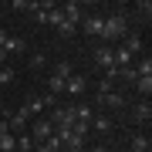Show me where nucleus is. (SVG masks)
<instances>
[{"instance_id":"f257e3e1","label":"nucleus","mask_w":152,"mask_h":152,"mask_svg":"<svg viewBox=\"0 0 152 152\" xmlns=\"http://www.w3.org/2000/svg\"><path fill=\"white\" fill-rule=\"evenodd\" d=\"M125 31H129V20H125V14H112V17H105V24H102V41L112 48L118 37H125Z\"/></svg>"},{"instance_id":"f03ea898","label":"nucleus","mask_w":152,"mask_h":152,"mask_svg":"<svg viewBox=\"0 0 152 152\" xmlns=\"http://www.w3.org/2000/svg\"><path fill=\"white\" fill-rule=\"evenodd\" d=\"M95 102L98 105H108V108H125V95H118L115 85L105 81V78H102V85H98V91H95Z\"/></svg>"},{"instance_id":"7ed1b4c3","label":"nucleus","mask_w":152,"mask_h":152,"mask_svg":"<svg viewBox=\"0 0 152 152\" xmlns=\"http://www.w3.org/2000/svg\"><path fill=\"white\" fill-rule=\"evenodd\" d=\"M0 51H7V54H27V41L10 37L7 31H0Z\"/></svg>"},{"instance_id":"20e7f679","label":"nucleus","mask_w":152,"mask_h":152,"mask_svg":"<svg viewBox=\"0 0 152 152\" xmlns=\"http://www.w3.org/2000/svg\"><path fill=\"white\" fill-rule=\"evenodd\" d=\"M51 135H54V125H51L48 118H37V122L31 125V139H34V145H44Z\"/></svg>"},{"instance_id":"39448f33","label":"nucleus","mask_w":152,"mask_h":152,"mask_svg":"<svg viewBox=\"0 0 152 152\" xmlns=\"http://www.w3.org/2000/svg\"><path fill=\"white\" fill-rule=\"evenodd\" d=\"M64 91L75 95V98H81V95L88 91V78H85V75H71L68 81H64Z\"/></svg>"},{"instance_id":"423d86ee","label":"nucleus","mask_w":152,"mask_h":152,"mask_svg":"<svg viewBox=\"0 0 152 152\" xmlns=\"http://www.w3.org/2000/svg\"><path fill=\"white\" fill-rule=\"evenodd\" d=\"M61 14H64V20H71L75 27L85 20V7H81V4H75V0H68V4L61 7Z\"/></svg>"},{"instance_id":"0eeeda50","label":"nucleus","mask_w":152,"mask_h":152,"mask_svg":"<svg viewBox=\"0 0 152 152\" xmlns=\"http://www.w3.org/2000/svg\"><path fill=\"white\" fill-rule=\"evenodd\" d=\"M102 24H105V17L91 14V17H85V20H81V27H85L88 37H102Z\"/></svg>"},{"instance_id":"6e6552de","label":"nucleus","mask_w":152,"mask_h":152,"mask_svg":"<svg viewBox=\"0 0 152 152\" xmlns=\"http://www.w3.org/2000/svg\"><path fill=\"white\" fill-rule=\"evenodd\" d=\"M95 64L102 68V71H112V68H115V61H112V48H108V44H102V48L95 51Z\"/></svg>"},{"instance_id":"1a4fd4ad","label":"nucleus","mask_w":152,"mask_h":152,"mask_svg":"<svg viewBox=\"0 0 152 152\" xmlns=\"http://www.w3.org/2000/svg\"><path fill=\"white\" fill-rule=\"evenodd\" d=\"M27 118H31L27 112H24V108H17L10 118H7V129H10V132H24V129H27Z\"/></svg>"},{"instance_id":"9d476101","label":"nucleus","mask_w":152,"mask_h":152,"mask_svg":"<svg viewBox=\"0 0 152 152\" xmlns=\"http://www.w3.org/2000/svg\"><path fill=\"white\" fill-rule=\"evenodd\" d=\"M149 118H152V105H149V98H142V102L135 105V122L139 125H149Z\"/></svg>"},{"instance_id":"9b49d317","label":"nucleus","mask_w":152,"mask_h":152,"mask_svg":"<svg viewBox=\"0 0 152 152\" xmlns=\"http://www.w3.org/2000/svg\"><path fill=\"white\" fill-rule=\"evenodd\" d=\"M122 48H125V51H129V54H132V58H135V54H142V41L135 37V34H125V44H122Z\"/></svg>"},{"instance_id":"f8f14e48","label":"nucleus","mask_w":152,"mask_h":152,"mask_svg":"<svg viewBox=\"0 0 152 152\" xmlns=\"http://www.w3.org/2000/svg\"><path fill=\"white\" fill-rule=\"evenodd\" d=\"M112 129H115V122L108 118V115H98V118H95V132H98V135H108Z\"/></svg>"},{"instance_id":"ddd939ff","label":"nucleus","mask_w":152,"mask_h":152,"mask_svg":"<svg viewBox=\"0 0 152 152\" xmlns=\"http://www.w3.org/2000/svg\"><path fill=\"white\" fill-rule=\"evenodd\" d=\"M0 152H17V135L14 132H4L0 135Z\"/></svg>"},{"instance_id":"4468645a","label":"nucleus","mask_w":152,"mask_h":152,"mask_svg":"<svg viewBox=\"0 0 152 152\" xmlns=\"http://www.w3.org/2000/svg\"><path fill=\"white\" fill-rule=\"evenodd\" d=\"M61 20H64V14H61V7H51V10L44 14V24H51V27H61Z\"/></svg>"},{"instance_id":"2eb2a0df","label":"nucleus","mask_w":152,"mask_h":152,"mask_svg":"<svg viewBox=\"0 0 152 152\" xmlns=\"http://www.w3.org/2000/svg\"><path fill=\"white\" fill-rule=\"evenodd\" d=\"M31 149H37L34 139H31V132H20V135H17V152H31Z\"/></svg>"},{"instance_id":"dca6fc26","label":"nucleus","mask_w":152,"mask_h":152,"mask_svg":"<svg viewBox=\"0 0 152 152\" xmlns=\"http://www.w3.org/2000/svg\"><path fill=\"white\" fill-rule=\"evenodd\" d=\"M44 64H48V58H44L41 51H34V54H27V68H31V71H41Z\"/></svg>"},{"instance_id":"f3484780","label":"nucleus","mask_w":152,"mask_h":152,"mask_svg":"<svg viewBox=\"0 0 152 152\" xmlns=\"http://www.w3.org/2000/svg\"><path fill=\"white\" fill-rule=\"evenodd\" d=\"M71 75H75V71H71V64H68V61H58V64H54V78H61V81H68Z\"/></svg>"},{"instance_id":"a211bd4d","label":"nucleus","mask_w":152,"mask_h":152,"mask_svg":"<svg viewBox=\"0 0 152 152\" xmlns=\"http://www.w3.org/2000/svg\"><path fill=\"white\" fill-rule=\"evenodd\" d=\"M149 135H132V152H149Z\"/></svg>"},{"instance_id":"6ab92c4d","label":"nucleus","mask_w":152,"mask_h":152,"mask_svg":"<svg viewBox=\"0 0 152 152\" xmlns=\"http://www.w3.org/2000/svg\"><path fill=\"white\" fill-rule=\"evenodd\" d=\"M135 75L139 78H152V58H142L139 64H135Z\"/></svg>"},{"instance_id":"aec40b11","label":"nucleus","mask_w":152,"mask_h":152,"mask_svg":"<svg viewBox=\"0 0 152 152\" xmlns=\"http://www.w3.org/2000/svg\"><path fill=\"white\" fill-rule=\"evenodd\" d=\"M135 91H139L142 98H149V95H152V78H139V81H135Z\"/></svg>"},{"instance_id":"412c9836","label":"nucleus","mask_w":152,"mask_h":152,"mask_svg":"<svg viewBox=\"0 0 152 152\" xmlns=\"http://www.w3.org/2000/svg\"><path fill=\"white\" fill-rule=\"evenodd\" d=\"M75 118L78 122H91V105H75Z\"/></svg>"},{"instance_id":"4be33fe9","label":"nucleus","mask_w":152,"mask_h":152,"mask_svg":"<svg viewBox=\"0 0 152 152\" xmlns=\"http://www.w3.org/2000/svg\"><path fill=\"white\" fill-rule=\"evenodd\" d=\"M7 85H14V68L10 64L0 68V88H7Z\"/></svg>"},{"instance_id":"5701e85b","label":"nucleus","mask_w":152,"mask_h":152,"mask_svg":"<svg viewBox=\"0 0 152 152\" xmlns=\"http://www.w3.org/2000/svg\"><path fill=\"white\" fill-rule=\"evenodd\" d=\"M48 88H51V95H61V91H64V81L51 75V78H48Z\"/></svg>"},{"instance_id":"b1692460","label":"nucleus","mask_w":152,"mask_h":152,"mask_svg":"<svg viewBox=\"0 0 152 152\" xmlns=\"http://www.w3.org/2000/svg\"><path fill=\"white\" fill-rule=\"evenodd\" d=\"M58 31H61V37H64V34H68V37H71V34H75L78 27H75V24H71V20H61V27H58Z\"/></svg>"},{"instance_id":"393cba45","label":"nucleus","mask_w":152,"mask_h":152,"mask_svg":"<svg viewBox=\"0 0 152 152\" xmlns=\"http://www.w3.org/2000/svg\"><path fill=\"white\" fill-rule=\"evenodd\" d=\"M139 14H142V17L152 14V4H149V0H142V4H139Z\"/></svg>"},{"instance_id":"a878e982","label":"nucleus","mask_w":152,"mask_h":152,"mask_svg":"<svg viewBox=\"0 0 152 152\" xmlns=\"http://www.w3.org/2000/svg\"><path fill=\"white\" fill-rule=\"evenodd\" d=\"M10 7H14V10H31V4H27V0H14Z\"/></svg>"},{"instance_id":"bb28decb","label":"nucleus","mask_w":152,"mask_h":152,"mask_svg":"<svg viewBox=\"0 0 152 152\" xmlns=\"http://www.w3.org/2000/svg\"><path fill=\"white\" fill-rule=\"evenodd\" d=\"M4 132H10V129H7V118H0V135H4Z\"/></svg>"},{"instance_id":"cd10ccee","label":"nucleus","mask_w":152,"mask_h":152,"mask_svg":"<svg viewBox=\"0 0 152 152\" xmlns=\"http://www.w3.org/2000/svg\"><path fill=\"white\" fill-rule=\"evenodd\" d=\"M7 58H10V54H7V51H0V64H7Z\"/></svg>"},{"instance_id":"c85d7f7f","label":"nucleus","mask_w":152,"mask_h":152,"mask_svg":"<svg viewBox=\"0 0 152 152\" xmlns=\"http://www.w3.org/2000/svg\"><path fill=\"white\" fill-rule=\"evenodd\" d=\"M0 115H4V118H10V112H7V108H4V102H0Z\"/></svg>"},{"instance_id":"c756f323","label":"nucleus","mask_w":152,"mask_h":152,"mask_svg":"<svg viewBox=\"0 0 152 152\" xmlns=\"http://www.w3.org/2000/svg\"><path fill=\"white\" fill-rule=\"evenodd\" d=\"M91 152H108V145H95V149H91Z\"/></svg>"},{"instance_id":"7c9ffc66","label":"nucleus","mask_w":152,"mask_h":152,"mask_svg":"<svg viewBox=\"0 0 152 152\" xmlns=\"http://www.w3.org/2000/svg\"><path fill=\"white\" fill-rule=\"evenodd\" d=\"M34 152H54V149H48V145H37V149H34Z\"/></svg>"},{"instance_id":"2f4dec72","label":"nucleus","mask_w":152,"mask_h":152,"mask_svg":"<svg viewBox=\"0 0 152 152\" xmlns=\"http://www.w3.org/2000/svg\"><path fill=\"white\" fill-rule=\"evenodd\" d=\"M108 152H122V149H108Z\"/></svg>"}]
</instances>
